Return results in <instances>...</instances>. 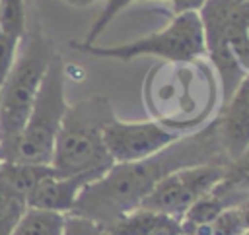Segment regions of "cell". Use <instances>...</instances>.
I'll return each instance as SVG.
<instances>
[{
	"label": "cell",
	"mask_w": 249,
	"mask_h": 235,
	"mask_svg": "<svg viewBox=\"0 0 249 235\" xmlns=\"http://www.w3.org/2000/svg\"><path fill=\"white\" fill-rule=\"evenodd\" d=\"M226 161L228 157L218 140L216 118H212L150 157L113 163L99 179L82 188L72 214L109 227L115 219L138 208L169 173L183 167Z\"/></svg>",
	"instance_id": "6da1fadb"
},
{
	"label": "cell",
	"mask_w": 249,
	"mask_h": 235,
	"mask_svg": "<svg viewBox=\"0 0 249 235\" xmlns=\"http://www.w3.org/2000/svg\"><path fill=\"white\" fill-rule=\"evenodd\" d=\"M144 105L152 120L187 134L208 122L220 103V84L202 60L160 62L144 78Z\"/></svg>",
	"instance_id": "7a4b0ae2"
},
{
	"label": "cell",
	"mask_w": 249,
	"mask_h": 235,
	"mask_svg": "<svg viewBox=\"0 0 249 235\" xmlns=\"http://www.w3.org/2000/svg\"><path fill=\"white\" fill-rule=\"evenodd\" d=\"M54 54L56 47L41 23H27L14 66L0 87V161L14 159L19 134Z\"/></svg>",
	"instance_id": "3957f363"
},
{
	"label": "cell",
	"mask_w": 249,
	"mask_h": 235,
	"mask_svg": "<svg viewBox=\"0 0 249 235\" xmlns=\"http://www.w3.org/2000/svg\"><path fill=\"white\" fill-rule=\"evenodd\" d=\"M115 117L113 105L105 95L68 105L53 148V171L62 177L88 175L99 179L113 165L103 134Z\"/></svg>",
	"instance_id": "277c9868"
},
{
	"label": "cell",
	"mask_w": 249,
	"mask_h": 235,
	"mask_svg": "<svg viewBox=\"0 0 249 235\" xmlns=\"http://www.w3.org/2000/svg\"><path fill=\"white\" fill-rule=\"evenodd\" d=\"M198 17L204 56L216 70L220 105H224L243 76L249 74V0H206Z\"/></svg>",
	"instance_id": "5b68a950"
},
{
	"label": "cell",
	"mask_w": 249,
	"mask_h": 235,
	"mask_svg": "<svg viewBox=\"0 0 249 235\" xmlns=\"http://www.w3.org/2000/svg\"><path fill=\"white\" fill-rule=\"evenodd\" d=\"M70 49L95 56L111 58L121 62H130L138 56H158L163 62H185L204 56V37L202 23L196 10L175 14L173 19L160 31L148 33L128 43L121 45H86L72 39Z\"/></svg>",
	"instance_id": "8992f818"
},
{
	"label": "cell",
	"mask_w": 249,
	"mask_h": 235,
	"mask_svg": "<svg viewBox=\"0 0 249 235\" xmlns=\"http://www.w3.org/2000/svg\"><path fill=\"white\" fill-rule=\"evenodd\" d=\"M66 111V66L56 52L39 85L12 161L51 165L54 140Z\"/></svg>",
	"instance_id": "52a82bcc"
},
{
	"label": "cell",
	"mask_w": 249,
	"mask_h": 235,
	"mask_svg": "<svg viewBox=\"0 0 249 235\" xmlns=\"http://www.w3.org/2000/svg\"><path fill=\"white\" fill-rule=\"evenodd\" d=\"M224 163H204L183 167L163 177L138 208L181 219L183 214L220 183Z\"/></svg>",
	"instance_id": "ba28073f"
},
{
	"label": "cell",
	"mask_w": 249,
	"mask_h": 235,
	"mask_svg": "<svg viewBox=\"0 0 249 235\" xmlns=\"http://www.w3.org/2000/svg\"><path fill=\"white\" fill-rule=\"evenodd\" d=\"M181 136V132L165 128L156 120L130 122L117 117L107 124L103 134L105 148L113 163H128L150 157L179 140Z\"/></svg>",
	"instance_id": "9c48e42d"
},
{
	"label": "cell",
	"mask_w": 249,
	"mask_h": 235,
	"mask_svg": "<svg viewBox=\"0 0 249 235\" xmlns=\"http://www.w3.org/2000/svg\"><path fill=\"white\" fill-rule=\"evenodd\" d=\"M216 118L218 140L228 159L249 146V74L233 89L231 97L220 105Z\"/></svg>",
	"instance_id": "30bf717a"
},
{
	"label": "cell",
	"mask_w": 249,
	"mask_h": 235,
	"mask_svg": "<svg viewBox=\"0 0 249 235\" xmlns=\"http://www.w3.org/2000/svg\"><path fill=\"white\" fill-rule=\"evenodd\" d=\"M91 181H95V179L88 177V175L62 177V175L51 173L29 192L25 206L68 216V214H72L82 188L86 185H89Z\"/></svg>",
	"instance_id": "8fae6325"
},
{
	"label": "cell",
	"mask_w": 249,
	"mask_h": 235,
	"mask_svg": "<svg viewBox=\"0 0 249 235\" xmlns=\"http://www.w3.org/2000/svg\"><path fill=\"white\" fill-rule=\"evenodd\" d=\"M53 171L51 165L23 163V161H0V183L19 200H27L29 192Z\"/></svg>",
	"instance_id": "7c38bea8"
},
{
	"label": "cell",
	"mask_w": 249,
	"mask_h": 235,
	"mask_svg": "<svg viewBox=\"0 0 249 235\" xmlns=\"http://www.w3.org/2000/svg\"><path fill=\"white\" fill-rule=\"evenodd\" d=\"M134 2H144V0H105L101 12L97 14V17L93 19V23L89 25V29H88V33H86V37H84L82 43H86V45H93V43L101 37V33L109 27V23H111V21L124 10V8H128V6L134 4ZM165 2L171 4V8H173V16H175V14L189 12V10H196V12H198L200 6H202L206 0H165Z\"/></svg>",
	"instance_id": "4fadbf2b"
},
{
	"label": "cell",
	"mask_w": 249,
	"mask_h": 235,
	"mask_svg": "<svg viewBox=\"0 0 249 235\" xmlns=\"http://www.w3.org/2000/svg\"><path fill=\"white\" fill-rule=\"evenodd\" d=\"M214 192L231 196L237 202L249 196V146L224 163L222 179L214 186Z\"/></svg>",
	"instance_id": "5bb4252c"
},
{
	"label": "cell",
	"mask_w": 249,
	"mask_h": 235,
	"mask_svg": "<svg viewBox=\"0 0 249 235\" xmlns=\"http://www.w3.org/2000/svg\"><path fill=\"white\" fill-rule=\"evenodd\" d=\"M64 219L66 216L56 212L25 208L10 235H62Z\"/></svg>",
	"instance_id": "9a60e30c"
},
{
	"label": "cell",
	"mask_w": 249,
	"mask_h": 235,
	"mask_svg": "<svg viewBox=\"0 0 249 235\" xmlns=\"http://www.w3.org/2000/svg\"><path fill=\"white\" fill-rule=\"evenodd\" d=\"M163 218V214H156L146 208H134L115 219L109 227H105V231L107 235H150Z\"/></svg>",
	"instance_id": "2e32d148"
},
{
	"label": "cell",
	"mask_w": 249,
	"mask_h": 235,
	"mask_svg": "<svg viewBox=\"0 0 249 235\" xmlns=\"http://www.w3.org/2000/svg\"><path fill=\"white\" fill-rule=\"evenodd\" d=\"M0 31L16 39H23L27 31L25 0H0Z\"/></svg>",
	"instance_id": "e0dca14e"
},
{
	"label": "cell",
	"mask_w": 249,
	"mask_h": 235,
	"mask_svg": "<svg viewBox=\"0 0 249 235\" xmlns=\"http://www.w3.org/2000/svg\"><path fill=\"white\" fill-rule=\"evenodd\" d=\"M25 202L14 196L2 183H0V235H10L19 218L25 212Z\"/></svg>",
	"instance_id": "ac0fdd59"
},
{
	"label": "cell",
	"mask_w": 249,
	"mask_h": 235,
	"mask_svg": "<svg viewBox=\"0 0 249 235\" xmlns=\"http://www.w3.org/2000/svg\"><path fill=\"white\" fill-rule=\"evenodd\" d=\"M18 49H19V39L0 31V87L6 80V76L10 74L12 66H14Z\"/></svg>",
	"instance_id": "d6986e66"
},
{
	"label": "cell",
	"mask_w": 249,
	"mask_h": 235,
	"mask_svg": "<svg viewBox=\"0 0 249 235\" xmlns=\"http://www.w3.org/2000/svg\"><path fill=\"white\" fill-rule=\"evenodd\" d=\"M62 235H107V231H105V227H101L99 223H95L91 219L68 214L64 219Z\"/></svg>",
	"instance_id": "ffe728a7"
},
{
	"label": "cell",
	"mask_w": 249,
	"mask_h": 235,
	"mask_svg": "<svg viewBox=\"0 0 249 235\" xmlns=\"http://www.w3.org/2000/svg\"><path fill=\"white\" fill-rule=\"evenodd\" d=\"M235 208H237V212L241 216V221H243L245 229H249V196H245L243 200H239L235 204Z\"/></svg>",
	"instance_id": "44dd1931"
},
{
	"label": "cell",
	"mask_w": 249,
	"mask_h": 235,
	"mask_svg": "<svg viewBox=\"0 0 249 235\" xmlns=\"http://www.w3.org/2000/svg\"><path fill=\"white\" fill-rule=\"evenodd\" d=\"M62 2H66L68 6H74V8H88V6H93L95 2H101V0H62Z\"/></svg>",
	"instance_id": "7402d4cb"
},
{
	"label": "cell",
	"mask_w": 249,
	"mask_h": 235,
	"mask_svg": "<svg viewBox=\"0 0 249 235\" xmlns=\"http://www.w3.org/2000/svg\"><path fill=\"white\" fill-rule=\"evenodd\" d=\"M241 235H249V229H245V231H243V233H241Z\"/></svg>",
	"instance_id": "603a6c76"
}]
</instances>
